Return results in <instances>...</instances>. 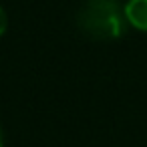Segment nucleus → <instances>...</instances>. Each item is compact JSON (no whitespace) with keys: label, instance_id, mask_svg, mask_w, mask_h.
Returning a JSON list of instances; mask_svg holds the SVG:
<instances>
[{"label":"nucleus","instance_id":"obj_1","mask_svg":"<svg viewBox=\"0 0 147 147\" xmlns=\"http://www.w3.org/2000/svg\"><path fill=\"white\" fill-rule=\"evenodd\" d=\"M77 22L85 34L97 40H115L129 26L119 0H87L81 6Z\"/></svg>","mask_w":147,"mask_h":147},{"label":"nucleus","instance_id":"obj_2","mask_svg":"<svg viewBox=\"0 0 147 147\" xmlns=\"http://www.w3.org/2000/svg\"><path fill=\"white\" fill-rule=\"evenodd\" d=\"M123 10L129 26H133L135 30L147 32V0H127Z\"/></svg>","mask_w":147,"mask_h":147},{"label":"nucleus","instance_id":"obj_3","mask_svg":"<svg viewBox=\"0 0 147 147\" xmlns=\"http://www.w3.org/2000/svg\"><path fill=\"white\" fill-rule=\"evenodd\" d=\"M6 28H8V14H6V10L2 6H0V36L6 32Z\"/></svg>","mask_w":147,"mask_h":147},{"label":"nucleus","instance_id":"obj_4","mask_svg":"<svg viewBox=\"0 0 147 147\" xmlns=\"http://www.w3.org/2000/svg\"><path fill=\"white\" fill-rule=\"evenodd\" d=\"M0 147H4V143H2V133H0Z\"/></svg>","mask_w":147,"mask_h":147}]
</instances>
